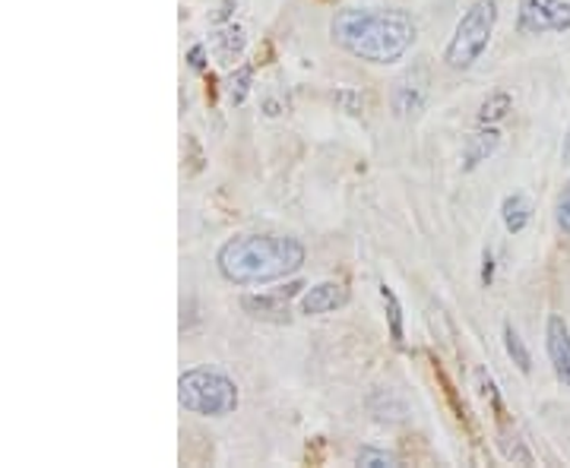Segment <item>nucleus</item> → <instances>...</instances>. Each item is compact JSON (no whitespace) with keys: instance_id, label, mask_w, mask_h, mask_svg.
I'll use <instances>...</instances> for the list:
<instances>
[{"instance_id":"f257e3e1","label":"nucleus","mask_w":570,"mask_h":468,"mask_svg":"<svg viewBox=\"0 0 570 468\" xmlns=\"http://www.w3.org/2000/svg\"><path fill=\"white\" fill-rule=\"evenodd\" d=\"M330 36L358 61L396 63L412 51L419 29L406 10L348 7L333 17Z\"/></svg>"},{"instance_id":"f03ea898","label":"nucleus","mask_w":570,"mask_h":468,"mask_svg":"<svg viewBox=\"0 0 570 468\" xmlns=\"http://www.w3.org/2000/svg\"><path fill=\"white\" fill-rule=\"evenodd\" d=\"M305 245L292 235H238L216 253L219 276L242 288L288 279L305 266Z\"/></svg>"},{"instance_id":"7ed1b4c3","label":"nucleus","mask_w":570,"mask_h":468,"mask_svg":"<svg viewBox=\"0 0 570 468\" xmlns=\"http://www.w3.org/2000/svg\"><path fill=\"white\" fill-rule=\"evenodd\" d=\"M178 402L184 411L200 418H225L242 406V392L232 377L213 367H190L178 377Z\"/></svg>"},{"instance_id":"20e7f679","label":"nucleus","mask_w":570,"mask_h":468,"mask_svg":"<svg viewBox=\"0 0 570 468\" xmlns=\"http://www.w3.org/2000/svg\"><path fill=\"white\" fill-rule=\"evenodd\" d=\"M494 26H498V0H472L444 48V63L450 70H472L482 61L494 36Z\"/></svg>"},{"instance_id":"39448f33","label":"nucleus","mask_w":570,"mask_h":468,"mask_svg":"<svg viewBox=\"0 0 570 468\" xmlns=\"http://www.w3.org/2000/svg\"><path fill=\"white\" fill-rule=\"evenodd\" d=\"M517 32L520 36L570 32V3L568 0H520Z\"/></svg>"},{"instance_id":"423d86ee","label":"nucleus","mask_w":570,"mask_h":468,"mask_svg":"<svg viewBox=\"0 0 570 468\" xmlns=\"http://www.w3.org/2000/svg\"><path fill=\"white\" fill-rule=\"evenodd\" d=\"M428 67L425 63H415L409 67L406 73L400 80L393 82V92H390V108L400 121H409V118H419L422 108L428 102Z\"/></svg>"},{"instance_id":"0eeeda50","label":"nucleus","mask_w":570,"mask_h":468,"mask_svg":"<svg viewBox=\"0 0 570 468\" xmlns=\"http://www.w3.org/2000/svg\"><path fill=\"white\" fill-rule=\"evenodd\" d=\"M302 282H292V286H285V291L279 295H245L242 298V310H245L247 317H254V320H266V323H288L292 320V307L288 301L302 291Z\"/></svg>"},{"instance_id":"6e6552de","label":"nucleus","mask_w":570,"mask_h":468,"mask_svg":"<svg viewBox=\"0 0 570 468\" xmlns=\"http://www.w3.org/2000/svg\"><path fill=\"white\" fill-rule=\"evenodd\" d=\"M546 351L554 367V377L570 387V326L561 313H551L546 323Z\"/></svg>"},{"instance_id":"1a4fd4ad","label":"nucleus","mask_w":570,"mask_h":468,"mask_svg":"<svg viewBox=\"0 0 570 468\" xmlns=\"http://www.w3.org/2000/svg\"><path fill=\"white\" fill-rule=\"evenodd\" d=\"M348 305V288L343 282H317L307 291H302V301H298V310L305 317H324V313H333V310H343Z\"/></svg>"},{"instance_id":"9d476101","label":"nucleus","mask_w":570,"mask_h":468,"mask_svg":"<svg viewBox=\"0 0 570 468\" xmlns=\"http://www.w3.org/2000/svg\"><path fill=\"white\" fill-rule=\"evenodd\" d=\"M498 149H501V133L491 123H482V130H475L463 146V171H475L479 165L489 162Z\"/></svg>"},{"instance_id":"9b49d317","label":"nucleus","mask_w":570,"mask_h":468,"mask_svg":"<svg viewBox=\"0 0 570 468\" xmlns=\"http://www.w3.org/2000/svg\"><path fill=\"white\" fill-rule=\"evenodd\" d=\"M245 44H247V36L242 26H223L216 36H213V51L219 54V61L225 63H235V58H242L245 54Z\"/></svg>"},{"instance_id":"f8f14e48","label":"nucleus","mask_w":570,"mask_h":468,"mask_svg":"<svg viewBox=\"0 0 570 468\" xmlns=\"http://www.w3.org/2000/svg\"><path fill=\"white\" fill-rule=\"evenodd\" d=\"M532 219V206L523 193H510L508 200L501 203V222L508 228L510 235H523L527 225Z\"/></svg>"},{"instance_id":"ddd939ff","label":"nucleus","mask_w":570,"mask_h":468,"mask_svg":"<svg viewBox=\"0 0 570 468\" xmlns=\"http://www.w3.org/2000/svg\"><path fill=\"white\" fill-rule=\"evenodd\" d=\"M377 295H381V301H384V310H387L390 342L400 348V346H403V305H400L396 291H393L387 282H381V286H377Z\"/></svg>"},{"instance_id":"4468645a","label":"nucleus","mask_w":570,"mask_h":468,"mask_svg":"<svg viewBox=\"0 0 570 468\" xmlns=\"http://www.w3.org/2000/svg\"><path fill=\"white\" fill-rule=\"evenodd\" d=\"M504 351H508L510 361L517 365V370L530 377V374H532V355H530V348H527V342H523V336L517 332V326H513V323H504Z\"/></svg>"},{"instance_id":"2eb2a0df","label":"nucleus","mask_w":570,"mask_h":468,"mask_svg":"<svg viewBox=\"0 0 570 468\" xmlns=\"http://www.w3.org/2000/svg\"><path fill=\"white\" fill-rule=\"evenodd\" d=\"M510 108H513V102H510L508 92H491L489 99L479 104V114L475 118H479V123H491L494 127V123H501L508 118Z\"/></svg>"},{"instance_id":"dca6fc26","label":"nucleus","mask_w":570,"mask_h":468,"mask_svg":"<svg viewBox=\"0 0 570 468\" xmlns=\"http://www.w3.org/2000/svg\"><path fill=\"white\" fill-rule=\"evenodd\" d=\"M498 444L504 449V456H508L510 462H520V466H532L535 459H532V452L523 447V440L517 437V430L508 428V425H501L498 430Z\"/></svg>"},{"instance_id":"f3484780","label":"nucleus","mask_w":570,"mask_h":468,"mask_svg":"<svg viewBox=\"0 0 570 468\" xmlns=\"http://www.w3.org/2000/svg\"><path fill=\"white\" fill-rule=\"evenodd\" d=\"M355 462L365 468H396L400 466V459H396L393 452H387V449H374V447L358 449Z\"/></svg>"},{"instance_id":"a211bd4d","label":"nucleus","mask_w":570,"mask_h":468,"mask_svg":"<svg viewBox=\"0 0 570 468\" xmlns=\"http://www.w3.org/2000/svg\"><path fill=\"white\" fill-rule=\"evenodd\" d=\"M250 80H254V67H242V70H235V77H232V82H228L232 104H245L247 92H250Z\"/></svg>"},{"instance_id":"6ab92c4d","label":"nucleus","mask_w":570,"mask_h":468,"mask_svg":"<svg viewBox=\"0 0 570 468\" xmlns=\"http://www.w3.org/2000/svg\"><path fill=\"white\" fill-rule=\"evenodd\" d=\"M554 222H558V228H561V231L570 238V178L568 183H564V190L558 193V203H554Z\"/></svg>"},{"instance_id":"aec40b11","label":"nucleus","mask_w":570,"mask_h":468,"mask_svg":"<svg viewBox=\"0 0 570 468\" xmlns=\"http://www.w3.org/2000/svg\"><path fill=\"white\" fill-rule=\"evenodd\" d=\"M494 282V257H491V250L482 253V286L489 288Z\"/></svg>"},{"instance_id":"412c9836","label":"nucleus","mask_w":570,"mask_h":468,"mask_svg":"<svg viewBox=\"0 0 570 468\" xmlns=\"http://www.w3.org/2000/svg\"><path fill=\"white\" fill-rule=\"evenodd\" d=\"M187 61L194 70H204L206 61H204V44H197V48H190V54H187Z\"/></svg>"},{"instance_id":"4be33fe9","label":"nucleus","mask_w":570,"mask_h":468,"mask_svg":"<svg viewBox=\"0 0 570 468\" xmlns=\"http://www.w3.org/2000/svg\"><path fill=\"white\" fill-rule=\"evenodd\" d=\"M561 159H564V162H570V127H568V133H564V146H561Z\"/></svg>"}]
</instances>
